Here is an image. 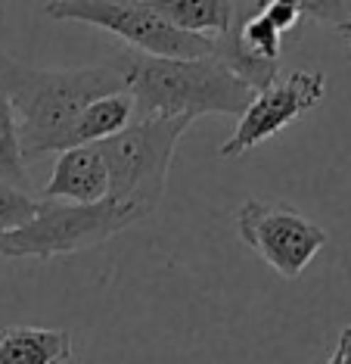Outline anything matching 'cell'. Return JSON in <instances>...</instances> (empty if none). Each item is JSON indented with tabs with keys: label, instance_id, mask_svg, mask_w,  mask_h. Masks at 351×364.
<instances>
[{
	"label": "cell",
	"instance_id": "3957f363",
	"mask_svg": "<svg viewBox=\"0 0 351 364\" xmlns=\"http://www.w3.org/2000/svg\"><path fill=\"white\" fill-rule=\"evenodd\" d=\"M187 115H156L134 119L109 140H99V153L109 168V196L149 218L165 196L168 168L180 134L190 128Z\"/></svg>",
	"mask_w": 351,
	"mask_h": 364
},
{
	"label": "cell",
	"instance_id": "7c38bea8",
	"mask_svg": "<svg viewBox=\"0 0 351 364\" xmlns=\"http://www.w3.org/2000/svg\"><path fill=\"white\" fill-rule=\"evenodd\" d=\"M0 178L19 190H31L28 168H25V156H22L19 122H16V112L4 94H0Z\"/></svg>",
	"mask_w": 351,
	"mask_h": 364
},
{
	"label": "cell",
	"instance_id": "4fadbf2b",
	"mask_svg": "<svg viewBox=\"0 0 351 364\" xmlns=\"http://www.w3.org/2000/svg\"><path fill=\"white\" fill-rule=\"evenodd\" d=\"M38 205H40V200H35L28 190H19L0 178V234L28 225V221L35 218Z\"/></svg>",
	"mask_w": 351,
	"mask_h": 364
},
{
	"label": "cell",
	"instance_id": "9c48e42d",
	"mask_svg": "<svg viewBox=\"0 0 351 364\" xmlns=\"http://www.w3.org/2000/svg\"><path fill=\"white\" fill-rule=\"evenodd\" d=\"M72 336L47 327H4L0 364H69Z\"/></svg>",
	"mask_w": 351,
	"mask_h": 364
},
{
	"label": "cell",
	"instance_id": "8992f818",
	"mask_svg": "<svg viewBox=\"0 0 351 364\" xmlns=\"http://www.w3.org/2000/svg\"><path fill=\"white\" fill-rule=\"evenodd\" d=\"M237 234L264 264L283 277H298L314 255L327 246L330 234L286 203L249 200L237 212Z\"/></svg>",
	"mask_w": 351,
	"mask_h": 364
},
{
	"label": "cell",
	"instance_id": "30bf717a",
	"mask_svg": "<svg viewBox=\"0 0 351 364\" xmlns=\"http://www.w3.org/2000/svg\"><path fill=\"white\" fill-rule=\"evenodd\" d=\"M168 26L199 38H224L233 22V0H144Z\"/></svg>",
	"mask_w": 351,
	"mask_h": 364
},
{
	"label": "cell",
	"instance_id": "5b68a950",
	"mask_svg": "<svg viewBox=\"0 0 351 364\" xmlns=\"http://www.w3.org/2000/svg\"><path fill=\"white\" fill-rule=\"evenodd\" d=\"M44 13L56 22H85L131 44V50L165 60L215 56V41L187 35L156 16L144 0H50Z\"/></svg>",
	"mask_w": 351,
	"mask_h": 364
},
{
	"label": "cell",
	"instance_id": "277c9868",
	"mask_svg": "<svg viewBox=\"0 0 351 364\" xmlns=\"http://www.w3.org/2000/svg\"><path fill=\"white\" fill-rule=\"evenodd\" d=\"M144 221L134 209L106 196L99 203H63L40 200L28 225L0 234V259H56L90 246L106 243L109 237Z\"/></svg>",
	"mask_w": 351,
	"mask_h": 364
},
{
	"label": "cell",
	"instance_id": "2e32d148",
	"mask_svg": "<svg viewBox=\"0 0 351 364\" xmlns=\"http://www.w3.org/2000/svg\"><path fill=\"white\" fill-rule=\"evenodd\" d=\"M336 31H339V38L345 41V47H348V53H351V16H348L345 22H342V26H339Z\"/></svg>",
	"mask_w": 351,
	"mask_h": 364
},
{
	"label": "cell",
	"instance_id": "52a82bcc",
	"mask_svg": "<svg viewBox=\"0 0 351 364\" xmlns=\"http://www.w3.org/2000/svg\"><path fill=\"white\" fill-rule=\"evenodd\" d=\"M323 94H327V75L320 69H298L289 72L286 78H277L271 87L258 90L252 97V103L239 115L237 131L227 137V144H221L218 156L237 159L252 146L271 140L296 119H302L305 112H311L323 100Z\"/></svg>",
	"mask_w": 351,
	"mask_h": 364
},
{
	"label": "cell",
	"instance_id": "5bb4252c",
	"mask_svg": "<svg viewBox=\"0 0 351 364\" xmlns=\"http://www.w3.org/2000/svg\"><path fill=\"white\" fill-rule=\"evenodd\" d=\"M302 16H311L314 22L339 28L351 16V0H296Z\"/></svg>",
	"mask_w": 351,
	"mask_h": 364
},
{
	"label": "cell",
	"instance_id": "7a4b0ae2",
	"mask_svg": "<svg viewBox=\"0 0 351 364\" xmlns=\"http://www.w3.org/2000/svg\"><path fill=\"white\" fill-rule=\"evenodd\" d=\"M134 100V119L156 115H242L255 90L237 78L218 56L165 60L137 50L112 56Z\"/></svg>",
	"mask_w": 351,
	"mask_h": 364
},
{
	"label": "cell",
	"instance_id": "9a60e30c",
	"mask_svg": "<svg viewBox=\"0 0 351 364\" xmlns=\"http://www.w3.org/2000/svg\"><path fill=\"white\" fill-rule=\"evenodd\" d=\"M327 364H351V324L339 333V343H336V352L330 355Z\"/></svg>",
	"mask_w": 351,
	"mask_h": 364
},
{
	"label": "cell",
	"instance_id": "8fae6325",
	"mask_svg": "<svg viewBox=\"0 0 351 364\" xmlns=\"http://www.w3.org/2000/svg\"><path fill=\"white\" fill-rule=\"evenodd\" d=\"M134 122V100L128 90L119 94L99 97L90 106H85L75 122L72 134H69V150L72 146H87V144H99V140H109L119 131H124Z\"/></svg>",
	"mask_w": 351,
	"mask_h": 364
},
{
	"label": "cell",
	"instance_id": "6da1fadb",
	"mask_svg": "<svg viewBox=\"0 0 351 364\" xmlns=\"http://www.w3.org/2000/svg\"><path fill=\"white\" fill-rule=\"evenodd\" d=\"M119 90L128 87L112 60L87 69H38L0 50V94L10 100L19 122L25 162L69 150L81 109Z\"/></svg>",
	"mask_w": 351,
	"mask_h": 364
},
{
	"label": "cell",
	"instance_id": "ba28073f",
	"mask_svg": "<svg viewBox=\"0 0 351 364\" xmlns=\"http://www.w3.org/2000/svg\"><path fill=\"white\" fill-rule=\"evenodd\" d=\"M109 196V168L97 144L72 146L63 150L56 159L53 178L44 187V200H63V203H99Z\"/></svg>",
	"mask_w": 351,
	"mask_h": 364
}]
</instances>
